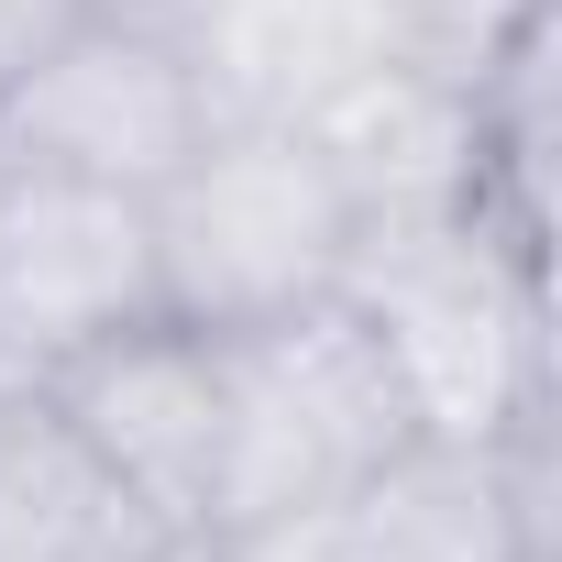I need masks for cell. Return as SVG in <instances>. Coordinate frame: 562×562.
I'll return each instance as SVG.
<instances>
[{
  "label": "cell",
  "mask_w": 562,
  "mask_h": 562,
  "mask_svg": "<svg viewBox=\"0 0 562 562\" xmlns=\"http://www.w3.org/2000/svg\"><path fill=\"white\" fill-rule=\"evenodd\" d=\"M419 430L441 441H496L507 419L562 397L551 364V243L496 232L485 210H408V221H353L342 288H331Z\"/></svg>",
  "instance_id": "1"
},
{
  "label": "cell",
  "mask_w": 562,
  "mask_h": 562,
  "mask_svg": "<svg viewBox=\"0 0 562 562\" xmlns=\"http://www.w3.org/2000/svg\"><path fill=\"white\" fill-rule=\"evenodd\" d=\"M221 342V463H210V529L254 540L276 518H310L342 485H364L397 441H419L375 331L342 299H310L288 321L210 331Z\"/></svg>",
  "instance_id": "2"
},
{
  "label": "cell",
  "mask_w": 562,
  "mask_h": 562,
  "mask_svg": "<svg viewBox=\"0 0 562 562\" xmlns=\"http://www.w3.org/2000/svg\"><path fill=\"white\" fill-rule=\"evenodd\" d=\"M155 310L188 331H254L342 288L353 199L299 122H210L199 155L144 199Z\"/></svg>",
  "instance_id": "3"
},
{
  "label": "cell",
  "mask_w": 562,
  "mask_h": 562,
  "mask_svg": "<svg viewBox=\"0 0 562 562\" xmlns=\"http://www.w3.org/2000/svg\"><path fill=\"white\" fill-rule=\"evenodd\" d=\"M210 133V89L155 0H89V12L0 78V166L133 188L155 199Z\"/></svg>",
  "instance_id": "4"
},
{
  "label": "cell",
  "mask_w": 562,
  "mask_h": 562,
  "mask_svg": "<svg viewBox=\"0 0 562 562\" xmlns=\"http://www.w3.org/2000/svg\"><path fill=\"white\" fill-rule=\"evenodd\" d=\"M155 321V221L133 188L0 166V386H45L67 353Z\"/></svg>",
  "instance_id": "5"
},
{
  "label": "cell",
  "mask_w": 562,
  "mask_h": 562,
  "mask_svg": "<svg viewBox=\"0 0 562 562\" xmlns=\"http://www.w3.org/2000/svg\"><path fill=\"white\" fill-rule=\"evenodd\" d=\"M45 397L166 529H210V463H221V342L210 331H188L166 310L122 321L111 342L67 353L45 375Z\"/></svg>",
  "instance_id": "6"
},
{
  "label": "cell",
  "mask_w": 562,
  "mask_h": 562,
  "mask_svg": "<svg viewBox=\"0 0 562 562\" xmlns=\"http://www.w3.org/2000/svg\"><path fill=\"white\" fill-rule=\"evenodd\" d=\"M243 551L254 562H540L496 485V441H441V430L397 441L364 485L254 529Z\"/></svg>",
  "instance_id": "7"
},
{
  "label": "cell",
  "mask_w": 562,
  "mask_h": 562,
  "mask_svg": "<svg viewBox=\"0 0 562 562\" xmlns=\"http://www.w3.org/2000/svg\"><path fill=\"white\" fill-rule=\"evenodd\" d=\"M321 166L342 177L353 221H408V210H474V67L397 45L353 89H331L310 122Z\"/></svg>",
  "instance_id": "8"
},
{
  "label": "cell",
  "mask_w": 562,
  "mask_h": 562,
  "mask_svg": "<svg viewBox=\"0 0 562 562\" xmlns=\"http://www.w3.org/2000/svg\"><path fill=\"white\" fill-rule=\"evenodd\" d=\"M155 12L177 23L210 122H310L331 89L408 45L386 0H155Z\"/></svg>",
  "instance_id": "9"
},
{
  "label": "cell",
  "mask_w": 562,
  "mask_h": 562,
  "mask_svg": "<svg viewBox=\"0 0 562 562\" xmlns=\"http://www.w3.org/2000/svg\"><path fill=\"white\" fill-rule=\"evenodd\" d=\"M166 518L67 430L45 386H0V562H144Z\"/></svg>",
  "instance_id": "10"
},
{
  "label": "cell",
  "mask_w": 562,
  "mask_h": 562,
  "mask_svg": "<svg viewBox=\"0 0 562 562\" xmlns=\"http://www.w3.org/2000/svg\"><path fill=\"white\" fill-rule=\"evenodd\" d=\"M386 12H397V34H408V45H430V56L474 67V56L529 12V0H386Z\"/></svg>",
  "instance_id": "11"
},
{
  "label": "cell",
  "mask_w": 562,
  "mask_h": 562,
  "mask_svg": "<svg viewBox=\"0 0 562 562\" xmlns=\"http://www.w3.org/2000/svg\"><path fill=\"white\" fill-rule=\"evenodd\" d=\"M89 12V0H0V78H12V67H34L67 23Z\"/></svg>",
  "instance_id": "12"
},
{
  "label": "cell",
  "mask_w": 562,
  "mask_h": 562,
  "mask_svg": "<svg viewBox=\"0 0 562 562\" xmlns=\"http://www.w3.org/2000/svg\"><path fill=\"white\" fill-rule=\"evenodd\" d=\"M144 562H254V551H243L232 529H166V540H155Z\"/></svg>",
  "instance_id": "13"
}]
</instances>
